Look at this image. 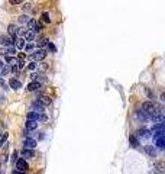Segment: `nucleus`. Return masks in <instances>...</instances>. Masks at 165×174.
Instances as JSON below:
<instances>
[{
	"instance_id": "obj_1",
	"label": "nucleus",
	"mask_w": 165,
	"mask_h": 174,
	"mask_svg": "<svg viewBox=\"0 0 165 174\" xmlns=\"http://www.w3.org/2000/svg\"><path fill=\"white\" fill-rule=\"evenodd\" d=\"M28 168H29V164H28L26 158H17L16 164H15V170H16V171H20V173H23V174H26Z\"/></svg>"
},
{
	"instance_id": "obj_2",
	"label": "nucleus",
	"mask_w": 165,
	"mask_h": 174,
	"mask_svg": "<svg viewBox=\"0 0 165 174\" xmlns=\"http://www.w3.org/2000/svg\"><path fill=\"white\" fill-rule=\"evenodd\" d=\"M47 55H48V51L44 50V48H38L36 51H33L31 54V57H32L35 61H44L47 58Z\"/></svg>"
},
{
	"instance_id": "obj_3",
	"label": "nucleus",
	"mask_w": 165,
	"mask_h": 174,
	"mask_svg": "<svg viewBox=\"0 0 165 174\" xmlns=\"http://www.w3.org/2000/svg\"><path fill=\"white\" fill-rule=\"evenodd\" d=\"M19 34H22V38L25 39V42H32V41H35V38H36V34L33 31H29V29H23Z\"/></svg>"
},
{
	"instance_id": "obj_4",
	"label": "nucleus",
	"mask_w": 165,
	"mask_h": 174,
	"mask_svg": "<svg viewBox=\"0 0 165 174\" xmlns=\"http://www.w3.org/2000/svg\"><path fill=\"white\" fill-rule=\"evenodd\" d=\"M142 109L148 113V115H154V113H156L158 110H156V106L154 104V102H143L142 104Z\"/></svg>"
},
{
	"instance_id": "obj_5",
	"label": "nucleus",
	"mask_w": 165,
	"mask_h": 174,
	"mask_svg": "<svg viewBox=\"0 0 165 174\" xmlns=\"http://www.w3.org/2000/svg\"><path fill=\"white\" fill-rule=\"evenodd\" d=\"M36 145H38L36 139L31 138V137H26V138L23 139V148H31V150H35Z\"/></svg>"
},
{
	"instance_id": "obj_6",
	"label": "nucleus",
	"mask_w": 165,
	"mask_h": 174,
	"mask_svg": "<svg viewBox=\"0 0 165 174\" xmlns=\"http://www.w3.org/2000/svg\"><path fill=\"white\" fill-rule=\"evenodd\" d=\"M31 110H35V112H38V113H42V112L45 110V106L36 99V100L32 102V104H31Z\"/></svg>"
},
{
	"instance_id": "obj_7",
	"label": "nucleus",
	"mask_w": 165,
	"mask_h": 174,
	"mask_svg": "<svg viewBox=\"0 0 165 174\" xmlns=\"http://www.w3.org/2000/svg\"><path fill=\"white\" fill-rule=\"evenodd\" d=\"M41 87H42V84H41L38 80H32V81L26 86V91H38Z\"/></svg>"
},
{
	"instance_id": "obj_8",
	"label": "nucleus",
	"mask_w": 165,
	"mask_h": 174,
	"mask_svg": "<svg viewBox=\"0 0 165 174\" xmlns=\"http://www.w3.org/2000/svg\"><path fill=\"white\" fill-rule=\"evenodd\" d=\"M0 44H1L3 47H10V45H13L12 38H10L9 35H0Z\"/></svg>"
},
{
	"instance_id": "obj_9",
	"label": "nucleus",
	"mask_w": 165,
	"mask_h": 174,
	"mask_svg": "<svg viewBox=\"0 0 165 174\" xmlns=\"http://www.w3.org/2000/svg\"><path fill=\"white\" fill-rule=\"evenodd\" d=\"M36 128H38V121L26 119V122H25V129H28V131H35Z\"/></svg>"
},
{
	"instance_id": "obj_10",
	"label": "nucleus",
	"mask_w": 165,
	"mask_h": 174,
	"mask_svg": "<svg viewBox=\"0 0 165 174\" xmlns=\"http://www.w3.org/2000/svg\"><path fill=\"white\" fill-rule=\"evenodd\" d=\"M9 87L12 88V90H19L20 87H22V83L17 80V78H15V77H12L10 80H9Z\"/></svg>"
},
{
	"instance_id": "obj_11",
	"label": "nucleus",
	"mask_w": 165,
	"mask_h": 174,
	"mask_svg": "<svg viewBox=\"0 0 165 174\" xmlns=\"http://www.w3.org/2000/svg\"><path fill=\"white\" fill-rule=\"evenodd\" d=\"M20 155L23 157V158H33L35 157V151L31 150V148H23L20 151Z\"/></svg>"
},
{
	"instance_id": "obj_12",
	"label": "nucleus",
	"mask_w": 165,
	"mask_h": 174,
	"mask_svg": "<svg viewBox=\"0 0 165 174\" xmlns=\"http://www.w3.org/2000/svg\"><path fill=\"white\" fill-rule=\"evenodd\" d=\"M23 51H25V54H29V55H31V54L35 51V45H33L32 42H25Z\"/></svg>"
},
{
	"instance_id": "obj_13",
	"label": "nucleus",
	"mask_w": 165,
	"mask_h": 174,
	"mask_svg": "<svg viewBox=\"0 0 165 174\" xmlns=\"http://www.w3.org/2000/svg\"><path fill=\"white\" fill-rule=\"evenodd\" d=\"M10 73V65L9 64H3L0 67V77H4V75H9Z\"/></svg>"
},
{
	"instance_id": "obj_14",
	"label": "nucleus",
	"mask_w": 165,
	"mask_h": 174,
	"mask_svg": "<svg viewBox=\"0 0 165 174\" xmlns=\"http://www.w3.org/2000/svg\"><path fill=\"white\" fill-rule=\"evenodd\" d=\"M39 116H41V113H38V112H35V110H31V112H28L26 119H32V121L39 122Z\"/></svg>"
},
{
	"instance_id": "obj_15",
	"label": "nucleus",
	"mask_w": 165,
	"mask_h": 174,
	"mask_svg": "<svg viewBox=\"0 0 165 174\" xmlns=\"http://www.w3.org/2000/svg\"><path fill=\"white\" fill-rule=\"evenodd\" d=\"M29 19H31V16H29L28 13H23V15H20V16L17 17V22H19L20 25H26V23L29 22Z\"/></svg>"
},
{
	"instance_id": "obj_16",
	"label": "nucleus",
	"mask_w": 165,
	"mask_h": 174,
	"mask_svg": "<svg viewBox=\"0 0 165 174\" xmlns=\"http://www.w3.org/2000/svg\"><path fill=\"white\" fill-rule=\"evenodd\" d=\"M48 42H50V39H48V38H41V39H38L36 45H38V48H44V47H47V45H48Z\"/></svg>"
},
{
	"instance_id": "obj_17",
	"label": "nucleus",
	"mask_w": 165,
	"mask_h": 174,
	"mask_svg": "<svg viewBox=\"0 0 165 174\" xmlns=\"http://www.w3.org/2000/svg\"><path fill=\"white\" fill-rule=\"evenodd\" d=\"M129 142H131V145H132L133 148H138L139 147V141L136 138V135H131L129 137Z\"/></svg>"
},
{
	"instance_id": "obj_18",
	"label": "nucleus",
	"mask_w": 165,
	"mask_h": 174,
	"mask_svg": "<svg viewBox=\"0 0 165 174\" xmlns=\"http://www.w3.org/2000/svg\"><path fill=\"white\" fill-rule=\"evenodd\" d=\"M15 44H16V50H23V47H25V39H23V38H17Z\"/></svg>"
},
{
	"instance_id": "obj_19",
	"label": "nucleus",
	"mask_w": 165,
	"mask_h": 174,
	"mask_svg": "<svg viewBox=\"0 0 165 174\" xmlns=\"http://www.w3.org/2000/svg\"><path fill=\"white\" fill-rule=\"evenodd\" d=\"M36 23H38V22H36L35 19H29V22L26 23V29H29V31H33V29H35V26H36Z\"/></svg>"
},
{
	"instance_id": "obj_20",
	"label": "nucleus",
	"mask_w": 165,
	"mask_h": 174,
	"mask_svg": "<svg viewBox=\"0 0 165 174\" xmlns=\"http://www.w3.org/2000/svg\"><path fill=\"white\" fill-rule=\"evenodd\" d=\"M22 9H23V12L26 13V12H29L31 9H32V4L28 1V3H23V6H22Z\"/></svg>"
},
{
	"instance_id": "obj_21",
	"label": "nucleus",
	"mask_w": 165,
	"mask_h": 174,
	"mask_svg": "<svg viewBox=\"0 0 165 174\" xmlns=\"http://www.w3.org/2000/svg\"><path fill=\"white\" fill-rule=\"evenodd\" d=\"M42 20L47 22V23L51 22V17H50V13H48V12H44V13H42Z\"/></svg>"
},
{
	"instance_id": "obj_22",
	"label": "nucleus",
	"mask_w": 165,
	"mask_h": 174,
	"mask_svg": "<svg viewBox=\"0 0 165 174\" xmlns=\"http://www.w3.org/2000/svg\"><path fill=\"white\" fill-rule=\"evenodd\" d=\"M145 152L149 154V155H155V150L152 147H145Z\"/></svg>"
},
{
	"instance_id": "obj_23",
	"label": "nucleus",
	"mask_w": 165,
	"mask_h": 174,
	"mask_svg": "<svg viewBox=\"0 0 165 174\" xmlns=\"http://www.w3.org/2000/svg\"><path fill=\"white\" fill-rule=\"evenodd\" d=\"M146 129H139L138 132H136V137H146Z\"/></svg>"
},
{
	"instance_id": "obj_24",
	"label": "nucleus",
	"mask_w": 165,
	"mask_h": 174,
	"mask_svg": "<svg viewBox=\"0 0 165 174\" xmlns=\"http://www.w3.org/2000/svg\"><path fill=\"white\" fill-rule=\"evenodd\" d=\"M36 67H38L36 61H32V63H29V65H28V70H31V71H33V70H36Z\"/></svg>"
},
{
	"instance_id": "obj_25",
	"label": "nucleus",
	"mask_w": 165,
	"mask_h": 174,
	"mask_svg": "<svg viewBox=\"0 0 165 174\" xmlns=\"http://www.w3.org/2000/svg\"><path fill=\"white\" fill-rule=\"evenodd\" d=\"M9 3H10L12 6H17V4H22L23 0H9Z\"/></svg>"
},
{
	"instance_id": "obj_26",
	"label": "nucleus",
	"mask_w": 165,
	"mask_h": 174,
	"mask_svg": "<svg viewBox=\"0 0 165 174\" xmlns=\"http://www.w3.org/2000/svg\"><path fill=\"white\" fill-rule=\"evenodd\" d=\"M41 31H42V23H36V26H35L33 32H35V34H38V32H41Z\"/></svg>"
},
{
	"instance_id": "obj_27",
	"label": "nucleus",
	"mask_w": 165,
	"mask_h": 174,
	"mask_svg": "<svg viewBox=\"0 0 165 174\" xmlns=\"http://www.w3.org/2000/svg\"><path fill=\"white\" fill-rule=\"evenodd\" d=\"M47 47H48V50H51L52 52H57V47H55L52 42H48V45H47Z\"/></svg>"
},
{
	"instance_id": "obj_28",
	"label": "nucleus",
	"mask_w": 165,
	"mask_h": 174,
	"mask_svg": "<svg viewBox=\"0 0 165 174\" xmlns=\"http://www.w3.org/2000/svg\"><path fill=\"white\" fill-rule=\"evenodd\" d=\"M7 137H9V135H7V132H4V135H3V138L0 139V147H3V144L6 142V139H7Z\"/></svg>"
},
{
	"instance_id": "obj_29",
	"label": "nucleus",
	"mask_w": 165,
	"mask_h": 174,
	"mask_svg": "<svg viewBox=\"0 0 165 174\" xmlns=\"http://www.w3.org/2000/svg\"><path fill=\"white\" fill-rule=\"evenodd\" d=\"M156 144H158V147H159V148H164V138L161 137V138L158 139V142H156Z\"/></svg>"
},
{
	"instance_id": "obj_30",
	"label": "nucleus",
	"mask_w": 165,
	"mask_h": 174,
	"mask_svg": "<svg viewBox=\"0 0 165 174\" xmlns=\"http://www.w3.org/2000/svg\"><path fill=\"white\" fill-rule=\"evenodd\" d=\"M17 155H19V152L17 151H15L13 154H12V162H16V160H17Z\"/></svg>"
},
{
	"instance_id": "obj_31",
	"label": "nucleus",
	"mask_w": 165,
	"mask_h": 174,
	"mask_svg": "<svg viewBox=\"0 0 165 174\" xmlns=\"http://www.w3.org/2000/svg\"><path fill=\"white\" fill-rule=\"evenodd\" d=\"M23 137H25V138H26V137H32V131L25 129V131H23Z\"/></svg>"
},
{
	"instance_id": "obj_32",
	"label": "nucleus",
	"mask_w": 165,
	"mask_h": 174,
	"mask_svg": "<svg viewBox=\"0 0 165 174\" xmlns=\"http://www.w3.org/2000/svg\"><path fill=\"white\" fill-rule=\"evenodd\" d=\"M156 171L158 173H162V162H158L156 164Z\"/></svg>"
},
{
	"instance_id": "obj_33",
	"label": "nucleus",
	"mask_w": 165,
	"mask_h": 174,
	"mask_svg": "<svg viewBox=\"0 0 165 174\" xmlns=\"http://www.w3.org/2000/svg\"><path fill=\"white\" fill-rule=\"evenodd\" d=\"M38 75H39V73H32L31 74V80H38Z\"/></svg>"
},
{
	"instance_id": "obj_34",
	"label": "nucleus",
	"mask_w": 165,
	"mask_h": 174,
	"mask_svg": "<svg viewBox=\"0 0 165 174\" xmlns=\"http://www.w3.org/2000/svg\"><path fill=\"white\" fill-rule=\"evenodd\" d=\"M6 54H7V52H6V47H1V48H0V55H3V57H4Z\"/></svg>"
},
{
	"instance_id": "obj_35",
	"label": "nucleus",
	"mask_w": 165,
	"mask_h": 174,
	"mask_svg": "<svg viewBox=\"0 0 165 174\" xmlns=\"http://www.w3.org/2000/svg\"><path fill=\"white\" fill-rule=\"evenodd\" d=\"M0 86H4V80H3V77H0Z\"/></svg>"
},
{
	"instance_id": "obj_36",
	"label": "nucleus",
	"mask_w": 165,
	"mask_h": 174,
	"mask_svg": "<svg viewBox=\"0 0 165 174\" xmlns=\"http://www.w3.org/2000/svg\"><path fill=\"white\" fill-rule=\"evenodd\" d=\"M1 65H3V61H1V60H0V67H1Z\"/></svg>"
},
{
	"instance_id": "obj_37",
	"label": "nucleus",
	"mask_w": 165,
	"mask_h": 174,
	"mask_svg": "<svg viewBox=\"0 0 165 174\" xmlns=\"http://www.w3.org/2000/svg\"><path fill=\"white\" fill-rule=\"evenodd\" d=\"M0 99H1V96H0Z\"/></svg>"
}]
</instances>
